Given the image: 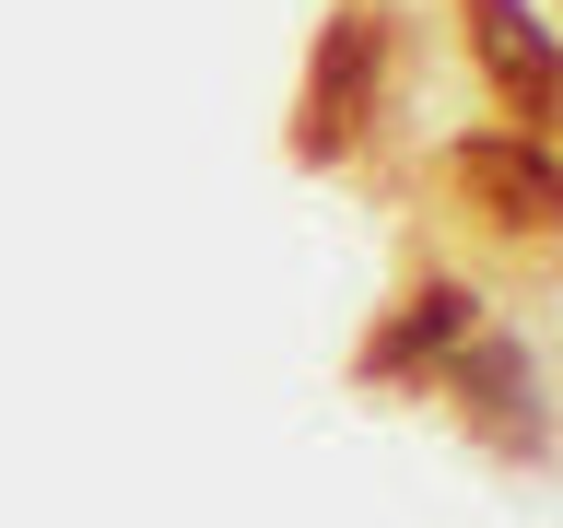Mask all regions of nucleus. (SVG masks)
Listing matches in <instances>:
<instances>
[{
    "mask_svg": "<svg viewBox=\"0 0 563 528\" xmlns=\"http://www.w3.org/2000/svg\"><path fill=\"white\" fill-rule=\"evenodd\" d=\"M470 47H482V70L505 82V106L540 130V118H552V35H540V12H528V0H470Z\"/></svg>",
    "mask_w": 563,
    "mask_h": 528,
    "instance_id": "nucleus-3",
    "label": "nucleus"
},
{
    "mask_svg": "<svg viewBox=\"0 0 563 528\" xmlns=\"http://www.w3.org/2000/svg\"><path fill=\"white\" fill-rule=\"evenodd\" d=\"M457 188L505 223V235H540L563 211V176L552 153H540V130H493V141H457Z\"/></svg>",
    "mask_w": 563,
    "mask_h": 528,
    "instance_id": "nucleus-2",
    "label": "nucleus"
},
{
    "mask_svg": "<svg viewBox=\"0 0 563 528\" xmlns=\"http://www.w3.org/2000/svg\"><path fill=\"white\" fill-rule=\"evenodd\" d=\"M376 70H387V24L341 12L317 35V70H306V153H352V130L376 118Z\"/></svg>",
    "mask_w": 563,
    "mask_h": 528,
    "instance_id": "nucleus-1",
    "label": "nucleus"
}]
</instances>
